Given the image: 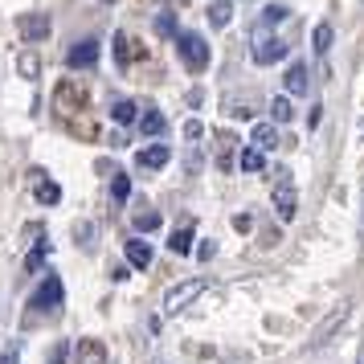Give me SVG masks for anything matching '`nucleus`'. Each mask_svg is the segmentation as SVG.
I'll use <instances>...</instances> for the list:
<instances>
[{
	"label": "nucleus",
	"mask_w": 364,
	"mask_h": 364,
	"mask_svg": "<svg viewBox=\"0 0 364 364\" xmlns=\"http://www.w3.org/2000/svg\"><path fill=\"white\" fill-rule=\"evenodd\" d=\"M127 262H132L135 270H148L151 266V246L139 242V237H132V242H127Z\"/></svg>",
	"instance_id": "obj_14"
},
{
	"label": "nucleus",
	"mask_w": 364,
	"mask_h": 364,
	"mask_svg": "<svg viewBox=\"0 0 364 364\" xmlns=\"http://www.w3.org/2000/svg\"><path fill=\"white\" fill-rule=\"evenodd\" d=\"M21 360V348L13 344V348H4V356H0V364H17Z\"/></svg>",
	"instance_id": "obj_34"
},
{
	"label": "nucleus",
	"mask_w": 364,
	"mask_h": 364,
	"mask_svg": "<svg viewBox=\"0 0 364 364\" xmlns=\"http://www.w3.org/2000/svg\"><path fill=\"white\" fill-rule=\"evenodd\" d=\"M270 115H274V123H291V119H295V107H291V99H287V95H279V99L270 102Z\"/></svg>",
	"instance_id": "obj_20"
},
{
	"label": "nucleus",
	"mask_w": 364,
	"mask_h": 364,
	"mask_svg": "<svg viewBox=\"0 0 364 364\" xmlns=\"http://www.w3.org/2000/svg\"><path fill=\"white\" fill-rule=\"evenodd\" d=\"M160 225V213H135V230H144V233H151Z\"/></svg>",
	"instance_id": "obj_28"
},
{
	"label": "nucleus",
	"mask_w": 364,
	"mask_h": 364,
	"mask_svg": "<svg viewBox=\"0 0 364 364\" xmlns=\"http://www.w3.org/2000/svg\"><path fill=\"white\" fill-rule=\"evenodd\" d=\"M250 225H254V221H250V213H237V217H233V230H250Z\"/></svg>",
	"instance_id": "obj_36"
},
{
	"label": "nucleus",
	"mask_w": 364,
	"mask_h": 364,
	"mask_svg": "<svg viewBox=\"0 0 364 364\" xmlns=\"http://www.w3.org/2000/svg\"><path fill=\"white\" fill-rule=\"evenodd\" d=\"M168 250H172V254H193V230L181 225V230L168 237Z\"/></svg>",
	"instance_id": "obj_17"
},
{
	"label": "nucleus",
	"mask_w": 364,
	"mask_h": 364,
	"mask_svg": "<svg viewBox=\"0 0 364 364\" xmlns=\"http://www.w3.org/2000/svg\"><path fill=\"white\" fill-rule=\"evenodd\" d=\"M46 258H50V242H37V246L29 250V258H25V270H41Z\"/></svg>",
	"instance_id": "obj_24"
},
{
	"label": "nucleus",
	"mask_w": 364,
	"mask_h": 364,
	"mask_svg": "<svg viewBox=\"0 0 364 364\" xmlns=\"http://www.w3.org/2000/svg\"><path fill=\"white\" fill-rule=\"evenodd\" d=\"M331 25H315V33H311V46H315V53H328L331 50Z\"/></svg>",
	"instance_id": "obj_22"
},
{
	"label": "nucleus",
	"mask_w": 364,
	"mask_h": 364,
	"mask_svg": "<svg viewBox=\"0 0 364 364\" xmlns=\"http://www.w3.org/2000/svg\"><path fill=\"white\" fill-rule=\"evenodd\" d=\"M70 360V344L66 340H58V344L50 348V364H66Z\"/></svg>",
	"instance_id": "obj_29"
},
{
	"label": "nucleus",
	"mask_w": 364,
	"mask_h": 364,
	"mask_svg": "<svg viewBox=\"0 0 364 364\" xmlns=\"http://www.w3.org/2000/svg\"><path fill=\"white\" fill-rule=\"evenodd\" d=\"M254 62L258 66H274V62H282L287 58V41H279L274 33H266V29H254Z\"/></svg>",
	"instance_id": "obj_2"
},
{
	"label": "nucleus",
	"mask_w": 364,
	"mask_h": 364,
	"mask_svg": "<svg viewBox=\"0 0 364 364\" xmlns=\"http://www.w3.org/2000/svg\"><path fill=\"white\" fill-rule=\"evenodd\" d=\"M307 86H311L307 62H291V70H287V95H307Z\"/></svg>",
	"instance_id": "obj_10"
},
{
	"label": "nucleus",
	"mask_w": 364,
	"mask_h": 364,
	"mask_svg": "<svg viewBox=\"0 0 364 364\" xmlns=\"http://www.w3.org/2000/svg\"><path fill=\"white\" fill-rule=\"evenodd\" d=\"M274 213H279V221H295V213H299V197H295V184L291 181H279L274 184Z\"/></svg>",
	"instance_id": "obj_6"
},
{
	"label": "nucleus",
	"mask_w": 364,
	"mask_h": 364,
	"mask_svg": "<svg viewBox=\"0 0 364 364\" xmlns=\"http://www.w3.org/2000/svg\"><path fill=\"white\" fill-rule=\"evenodd\" d=\"M74 364H107V348H102L99 340H78Z\"/></svg>",
	"instance_id": "obj_12"
},
{
	"label": "nucleus",
	"mask_w": 364,
	"mask_h": 364,
	"mask_svg": "<svg viewBox=\"0 0 364 364\" xmlns=\"http://www.w3.org/2000/svg\"><path fill=\"white\" fill-rule=\"evenodd\" d=\"M74 242H78V246L82 250H95V225H90V221H74Z\"/></svg>",
	"instance_id": "obj_21"
},
{
	"label": "nucleus",
	"mask_w": 364,
	"mask_h": 364,
	"mask_svg": "<svg viewBox=\"0 0 364 364\" xmlns=\"http://www.w3.org/2000/svg\"><path fill=\"white\" fill-rule=\"evenodd\" d=\"M230 144H233L230 135H221V139H217V164H221V168L230 164Z\"/></svg>",
	"instance_id": "obj_31"
},
{
	"label": "nucleus",
	"mask_w": 364,
	"mask_h": 364,
	"mask_svg": "<svg viewBox=\"0 0 364 364\" xmlns=\"http://www.w3.org/2000/svg\"><path fill=\"white\" fill-rule=\"evenodd\" d=\"M95 62H99V41H95V37H86V41H74V46H70V53H66L70 70H90Z\"/></svg>",
	"instance_id": "obj_7"
},
{
	"label": "nucleus",
	"mask_w": 364,
	"mask_h": 364,
	"mask_svg": "<svg viewBox=\"0 0 364 364\" xmlns=\"http://www.w3.org/2000/svg\"><path fill=\"white\" fill-rule=\"evenodd\" d=\"M17 33L33 46V41H46L50 37V13H21L17 17Z\"/></svg>",
	"instance_id": "obj_5"
},
{
	"label": "nucleus",
	"mask_w": 364,
	"mask_h": 364,
	"mask_svg": "<svg viewBox=\"0 0 364 364\" xmlns=\"http://www.w3.org/2000/svg\"><path fill=\"white\" fill-rule=\"evenodd\" d=\"M111 119H115V123H132V119H135V102L115 99V102H111Z\"/></svg>",
	"instance_id": "obj_23"
},
{
	"label": "nucleus",
	"mask_w": 364,
	"mask_h": 364,
	"mask_svg": "<svg viewBox=\"0 0 364 364\" xmlns=\"http://www.w3.org/2000/svg\"><path fill=\"white\" fill-rule=\"evenodd\" d=\"M360 233H364V221H360Z\"/></svg>",
	"instance_id": "obj_37"
},
{
	"label": "nucleus",
	"mask_w": 364,
	"mask_h": 364,
	"mask_svg": "<svg viewBox=\"0 0 364 364\" xmlns=\"http://www.w3.org/2000/svg\"><path fill=\"white\" fill-rule=\"evenodd\" d=\"M17 66H21V74H25V78H37V70H41V66H37V53H33V50H29V53H21V62H17Z\"/></svg>",
	"instance_id": "obj_27"
},
{
	"label": "nucleus",
	"mask_w": 364,
	"mask_h": 364,
	"mask_svg": "<svg viewBox=\"0 0 364 364\" xmlns=\"http://www.w3.org/2000/svg\"><path fill=\"white\" fill-rule=\"evenodd\" d=\"M102 4H111V0H102Z\"/></svg>",
	"instance_id": "obj_38"
},
{
	"label": "nucleus",
	"mask_w": 364,
	"mask_h": 364,
	"mask_svg": "<svg viewBox=\"0 0 364 364\" xmlns=\"http://www.w3.org/2000/svg\"><path fill=\"white\" fill-rule=\"evenodd\" d=\"M213 254H217V242H213V237H209V242H200V246H197V258H200V262H209Z\"/></svg>",
	"instance_id": "obj_33"
},
{
	"label": "nucleus",
	"mask_w": 364,
	"mask_h": 364,
	"mask_svg": "<svg viewBox=\"0 0 364 364\" xmlns=\"http://www.w3.org/2000/svg\"><path fill=\"white\" fill-rule=\"evenodd\" d=\"M37 200H46V205H58V200H62V188H58L53 181H41V184H37Z\"/></svg>",
	"instance_id": "obj_26"
},
{
	"label": "nucleus",
	"mask_w": 364,
	"mask_h": 364,
	"mask_svg": "<svg viewBox=\"0 0 364 364\" xmlns=\"http://www.w3.org/2000/svg\"><path fill=\"white\" fill-rule=\"evenodd\" d=\"M348 315H352V303H340V307H336V311H331L328 319L319 323V331H315L311 348H323V344H328L331 336H336V331H340V328H344V323H348Z\"/></svg>",
	"instance_id": "obj_8"
},
{
	"label": "nucleus",
	"mask_w": 364,
	"mask_h": 364,
	"mask_svg": "<svg viewBox=\"0 0 364 364\" xmlns=\"http://www.w3.org/2000/svg\"><path fill=\"white\" fill-rule=\"evenodd\" d=\"M225 115L230 119H254V111H258V95L254 90H246V95H225Z\"/></svg>",
	"instance_id": "obj_9"
},
{
	"label": "nucleus",
	"mask_w": 364,
	"mask_h": 364,
	"mask_svg": "<svg viewBox=\"0 0 364 364\" xmlns=\"http://www.w3.org/2000/svg\"><path fill=\"white\" fill-rule=\"evenodd\" d=\"M168 160H172V148H168V144H151V148H144L139 156H135L139 168H164Z\"/></svg>",
	"instance_id": "obj_11"
},
{
	"label": "nucleus",
	"mask_w": 364,
	"mask_h": 364,
	"mask_svg": "<svg viewBox=\"0 0 364 364\" xmlns=\"http://www.w3.org/2000/svg\"><path fill=\"white\" fill-rule=\"evenodd\" d=\"M111 197H115V200H127V197H132V181H127L123 172H115V176H111Z\"/></svg>",
	"instance_id": "obj_25"
},
{
	"label": "nucleus",
	"mask_w": 364,
	"mask_h": 364,
	"mask_svg": "<svg viewBox=\"0 0 364 364\" xmlns=\"http://www.w3.org/2000/svg\"><path fill=\"white\" fill-rule=\"evenodd\" d=\"M62 303H66L62 279H58V274H46V282L37 287V295H33V307H37V311H46V315H58V311H62Z\"/></svg>",
	"instance_id": "obj_3"
},
{
	"label": "nucleus",
	"mask_w": 364,
	"mask_h": 364,
	"mask_svg": "<svg viewBox=\"0 0 364 364\" xmlns=\"http://www.w3.org/2000/svg\"><path fill=\"white\" fill-rule=\"evenodd\" d=\"M287 17H291V13H287L282 4H266V9H262V17H258V29H274V25H282Z\"/></svg>",
	"instance_id": "obj_16"
},
{
	"label": "nucleus",
	"mask_w": 364,
	"mask_h": 364,
	"mask_svg": "<svg viewBox=\"0 0 364 364\" xmlns=\"http://www.w3.org/2000/svg\"><path fill=\"white\" fill-rule=\"evenodd\" d=\"M115 58H119V66L132 62V53H127V33H115Z\"/></svg>",
	"instance_id": "obj_30"
},
{
	"label": "nucleus",
	"mask_w": 364,
	"mask_h": 364,
	"mask_svg": "<svg viewBox=\"0 0 364 364\" xmlns=\"http://www.w3.org/2000/svg\"><path fill=\"white\" fill-rule=\"evenodd\" d=\"M250 144H254L258 151L279 148V132H274V123H258V127H254V135H250Z\"/></svg>",
	"instance_id": "obj_13"
},
{
	"label": "nucleus",
	"mask_w": 364,
	"mask_h": 364,
	"mask_svg": "<svg viewBox=\"0 0 364 364\" xmlns=\"http://www.w3.org/2000/svg\"><path fill=\"white\" fill-rule=\"evenodd\" d=\"M205 291V279H188V282H176V287H168V295H164V311L168 315H176V311H184L193 299Z\"/></svg>",
	"instance_id": "obj_4"
},
{
	"label": "nucleus",
	"mask_w": 364,
	"mask_h": 364,
	"mask_svg": "<svg viewBox=\"0 0 364 364\" xmlns=\"http://www.w3.org/2000/svg\"><path fill=\"white\" fill-rule=\"evenodd\" d=\"M176 53L188 70H205L209 66V46L200 33H176Z\"/></svg>",
	"instance_id": "obj_1"
},
{
	"label": "nucleus",
	"mask_w": 364,
	"mask_h": 364,
	"mask_svg": "<svg viewBox=\"0 0 364 364\" xmlns=\"http://www.w3.org/2000/svg\"><path fill=\"white\" fill-rule=\"evenodd\" d=\"M262 151L258 148H242V156H237V168H242V172H262Z\"/></svg>",
	"instance_id": "obj_19"
},
{
	"label": "nucleus",
	"mask_w": 364,
	"mask_h": 364,
	"mask_svg": "<svg viewBox=\"0 0 364 364\" xmlns=\"http://www.w3.org/2000/svg\"><path fill=\"white\" fill-rule=\"evenodd\" d=\"M230 17H233V4H230V0H213V4H209V25H213V29H225V25H230Z\"/></svg>",
	"instance_id": "obj_15"
},
{
	"label": "nucleus",
	"mask_w": 364,
	"mask_h": 364,
	"mask_svg": "<svg viewBox=\"0 0 364 364\" xmlns=\"http://www.w3.org/2000/svg\"><path fill=\"white\" fill-rule=\"evenodd\" d=\"M156 33H164V37L176 33V29H172V13H160V17H156Z\"/></svg>",
	"instance_id": "obj_32"
},
{
	"label": "nucleus",
	"mask_w": 364,
	"mask_h": 364,
	"mask_svg": "<svg viewBox=\"0 0 364 364\" xmlns=\"http://www.w3.org/2000/svg\"><path fill=\"white\" fill-rule=\"evenodd\" d=\"M164 132V115L160 111H144L139 115V135H160Z\"/></svg>",
	"instance_id": "obj_18"
},
{
	"label": "nucleus",
	"mask_w": 364,
	"mask_h": 364,
	"mask_svg": "<svg viewBox=\"0 0 364 364\" xmlns=\"http://www.w3.org/2000/svg\"><path fill=\"white\" fill-rule=\"evenodd\" d=\"M184 135H188V139H200V135H205V127H200L197 119H193V123H188V127H184Z\"/></svg>",
	"instance_id": "obj_35"
}]
</instances>
